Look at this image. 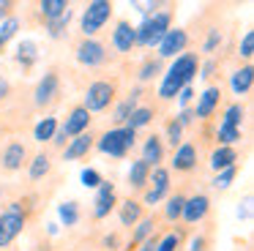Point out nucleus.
Instances as JSON below:
<instances>
[{
	"label": "nucleus",
	"instance_id": "1",
	"mask_svg": "<svg viewBox=\"0 0 254 251\" xmlns=\"http://www.w3.org/2000/svg\"><path fill=\"white\" fill-rule=\"evenodd\" d=\"M194 74H197V58H194V55H178L175 63L167 68L164 79H161L159 96L161 98H175L178 90L186 87L189 82L194 79Z\"/></svg>",
	"mask_w": 254,
	"mask_h": 251
},
{
	"label": "nucleus",
	"instance_id": "2",
	"mask_svg": "<svg viewBox=\"0 0 254 251\" xmlns=\"http://www.w3.org/2000/svg\"><path fill=\"white\" fill-rule=\"evenodd\" d=\"M167 30H170V14L159 11L153 16H145L142 25L134 27V41L145 44V47H159V41L167 36Z\"/></svg>",
	"mask_w": 254,
	"mask_h": 251
},
{
	"label": "nucleus",
	"instance_id": "3",
	"mask_svg": "<svg viewBox=\"0 0 254 251\" xmlns=\"http://www.w3.org/2000/svg\"><path fill=\"white\" fill-rule=\"evenodd\" d=\"M131 147H134V131L131 128H112L99 139V150L104 156H112V158H123Z\"/></svg>",
	"mask_w": 254,
	"mask_h": 251
},
{
	"label": "nucleus",
	"instance_id": "4",
	"mask_svg": "<svg viewBox=\"0 0 254 251\" xmlns=\"http://www.w3.org/2000/svg\"><path fill=\"white\" fill-rule=\"evenodd\" d=\"M22 227H25V210H22L19 202H11V205L6 207V213L0 216V249L11 243V240L22 232Z\"/></svg>",
	"mask_w": 254,
	"mask_h": 251
},
{
	"label": "nucleus",
	"instance_id": "5",
	"mask_svg": "<svg viewBox=\"0 0 254 251\" xmlns=\"http://www.w3.org/2000/svg\"><path fill=\"white\" fill-rule=\"evenodd\" d=\"M110 16H112V3H107V0H93V3H88V8H85V14H82L85 38H90L93 33H99Z\"/></svg>",
	"mask_w": 254,
	"mask_h": 251
},
{
	"label": "nucleus",
	"instance_id": "6",
	"mask_svg": "<svg viewBox=\"0 0 254 251\" xmlns=\"http://www.w3.org/2000/svg\"><path fill=\"white\" fill-rule=\"evenodd\" d=\"M112 96H115V85H112V82H93V85L88 87V93H85L82 107L88 109V112H101V109L110 107Z\"/></svg>",
	"mask_w": 254,
	"mask_h": 251
},
{
	"label": "nucleus",
	"instance_id": "7",
	"mask_svg": "<svg viewBox=\"0 0 254 251\" xmlns=\"http://www.w3.org/2000/svg\"><path fill=\"white\" fill-rule=\"evenodd\" d=\"M77 60L82 65H101L107 60V52H104V47H101L99 41H93V38H85L82 44L77 47Z\"/></svg>",
	"mask_w": 254,
	"mask_h": 251
},
{
	"label": "nucleus",
	"instance_id": "8",
	"mask_svg": "<svg viewBox=\"0 0 254 251\" xmlns=\"http://www.w3.org/2000/svg\"><path fill=\"white\" fill-rule=\"evenodd\" d=\"M186 41H189V36H186V30H167V36L159 41V58H175L178 52H183L186 49Z\"/></svg>",
	"mask_w": 254,
	"mask_h": 251
},
{
	"label": "nucleus",
	"instance_id": "9",
	"mask_svg": "<svg viewBox=\"0 0 254 251\" xmlns=\"http://www.w3.org/2000/svg\"><path fill=\"white\" fill-rule=\"evenodd\" d=\"M112 207H115V186H112V183H101L99 191H96L93 216H96V218H107Z\"/></svg>",
	"mask_w": 254,
	"mask_h": 251
},
{
	"label": "nucleus",
	"instance_id": "10",
	"mask_svg": "<svg viewBox=\"0 0 254 251\" xmlns=\"http://www.w3.org/2000/svg\"><path fill=\"white\" fill-rule=\"evenodd\" d=\"M88 126H90V112L85 107H77V109H71L68 120L61 126V128H63V134H66V136H79V134H85Z\"/></svg>",
	"mask_w": 254,
	"mask_h": 251
},
{
	"label": "nucleus",
	"instance_id": "11",
	"mask_svg": "<svg viewBox=\"0 0 254 251\" xmlns=\"http://www.w3.org/2000/svg\"><path fill=\"white\" fill-rule=\"evenodd\" d=\"M208 207H210L208 196L197 194V196H191V199H186V202H183V213H181V216L186 218L189 224H197V221H202V218H205Z\"/></svg>",
	"mask_w": 254,
	"mask_h": 251
},
{
	"label": "nucleus",
	"instance_id": "12",
	"mask_svg": "<svg viewBox=\"0 0 254 251\" xmlns=\"http://www.w3.org/2000/svg\"><path fill=\"white\" fill-rule=\"evenodd\" d=\"M58 90H61V79H58V74H44V79L39 82V87H36V104H50L52 98L58 96Z\"/></svg>",
	"mask_w": 254,
	"mask_h": 251
},
{
	"label": "nucleus",
	"instance_id": "13",
	"mask_svg": "<svg viewBox=\"0 0 254 251\" xmlns=\"http://www.w3.org/2000/svg\"><path fill=\"white\" fill-rule=\"evenodd\" d=\"M219 98H221L219 87H208V90L199 96L197 109H194V118H210V115H213V109L219 107Z\"/></svg>",
	"mask_w": 254,
	"mask_h": 251
},
{
	"label": "nucleus",
	"instance_id": "14",
	"mask_svg": "<svg viewBox=\"0 0 254 251\" xmlns=\"http://www.w3.org/2000/svg\"><path fill=\"white\" fill-rule=\"evenodd\" d=\"M167 188H170V172H167V169H156L153 172V188L145 194V202H148V205H156V202L167 194Z\"/></svg>",
	"mask_w": 254,
	"mask_h": 251
},
{
	"label": "nucleus",
	"instance_id": "15",
	"mask_svg": "<svg viewBox=\"0 0 254 251\" xmlns=\"http://www.w3.org/2000/svg\"><path fill=\"white\" fill-rule=\"evenodd\" d=\"M112 44H115L118 52H128V49L134 47V27L128 25V22H118L115 33H112Z\"/></svg>",
	"mask_w": 254,
	"mask_h": 251
},
{
	"label": "nucleus",
	"instance_id": "16",
	"mask_svg": "<svg viewBox=\"0 0 254 251\" xmlns=\"http://www.w3.org/2000/svg\"><path fill=\"white\" fill-rule=\"evenodd\" d=\"M90 147H93V136H90V134H79V136H74L71 145H68L66 150H63V158H66V161L82 158V156H88Z\"/></svg>",
	"mask_w": 254,
	"mask_h": 251
},
{
	"label": "nucleus",
	"instance_id": "17",
	"mask_svg": "<svg viewBox=\"0 0 254 251\" xmlns=\"http://www.w3.org/2000/svg\"><path fill=\"white\" fill-rule=\"evenodd\" d=\"M235 161H238V153H235V147H216L213 153H210V167L216 169V172H221V169H230V167H235Z\"/></svg>",
	"mask_w": 254,
	"mask_h": 251
},
{
	"label": "nucleus",
	"instance_id": "18",
	"mask_svg": "<svg viewBox=\"0 0 254 251\" xmlns=\"http://www.w3.org/2000/svg\"><path fill=\"white\" fill-rule=\"evenodd\" d=\"M252 82H254L252 65H243V68H238L235 74H232V79H230L232 93H235V96H246V93L252 90Z\"/></svg>",
	"mask_w": 254,
	"mask_h": 251
},
{
	"label": "nucleus",
	"instance_id": "19",
	"mask_svg": "<svg viewBox=\"0 0 254 251\" xmlns=\"http://www.w3.org/2000/svg\"><path fill=\"white\" fill-rule=\"evenodd\" d=\"M194 164H197V147L194 145H181L175 153V158H172V167L181 169V172H189V169H194Z\"/></svg>",
	"mask_w": 254,
	"mask_h": 251
},
{
	"label": "nucleus",
	"instance_id": "20",
	"mask_svg": "<svg viewBox=\"0 0 254 251\" xmlns=\"http://www.w3.org/2000/svg\"><path fill=\"white\" fill-rule=\"evenodd\" d=\"M25 156H28V150H25V145L22 142H11V145L6 147V153H3V167L6 169H19L22 167V161H25Z\"/></svg>",
	"mask_w": 254,
	"mask_h": 251
},
{
	"label": "nucleus",
	"instance_id": "21",
	"mask_svg": "<svg viewBox=\"0 0 254 251\" xmlns=\"http://www.w3.org/2000/svg\"><path fill=\"white\" fill-rule=\"evenodd\" d=\"M161 158H164L161 139H159V136H148V142H145V150H142V161L148 164V167H156Z\"/></svg>",
	"mask_w": 254,
	"mask_h": 251
},
{
	"label": "nucleus",
	"instance_id": "22",
	"mask_svg": "<svg viewBox=\"0 0 254 251\" xmlns=\"http://www.w3.org/2000/svg\"><path fill=\"white\" fill-rule=\"evenodd\" d=\"M150 178V167L139 158V161L131 164V169H128V183L134 186V188H145V183H148Z\"/></svg>",
	"mask_w": 254,
	"mask_h": 251
},
{
	"label": "nucleus",
	"instance_id": "23",
	"mask_svg": "<svg viewBox=\"0 0 254 251\" xmlns=\"http://www.w3.org/2000/svg\"><path fill=\"white\" fill-rule=\"evenodd\" d=\"M139 216H142V205H137V202H131V199L123 202V207H121V224H123V227L137 224Z\"/></svg>",
	"mask_w": 254,
	"mask_h": 251
},
{
	"label": "nucleus",
	"instance_id": "24",
	"mask_svg": "<svg viewBox=\"0 0 254 251\" xmlns=\"http://www.w3.org/2000/svg\"><path fill=\"white\" fill-rule=\"evenodd\" d=\"M17 60L22 65H33L36 60H39V47H36L33 41H22L17 47Z\"/></svg>",
	"mask_w": 254,
	"mask_h": 251
},
{
	"label": "nucleus",
	"instance_id": "25",
	"mask_svg": "<svg viewBox=\"0 0 254 251\" xmlns=\"http://www.w3.org/2000/svg\"><path fill=\"white\" fill-rule=\"evenodd\" d=\"M55 131H58V120L55 118H44L39 126H36L33 136H36V142H50L52 136H55Z\"/></svg>",
	"mask_w": 254,
	"mask_h": 251
},
{
	"label": "nucleus",
	"instance_id": "26",
	"mask_svg": "<svg viewBox=\"0 0 254 251\" xmlns=\"http://www.w3.org/2000/svg\"><path fill=\"white\" fill-rule=\"evenodd\" d=\"M150 118H153V112H150L148 107H137L131 115H128V120H126V128H131V131H137V128H142V126H148L150 123Z\"/></svg>",
	"mask_w": 254,
	"mask_h": 251
},
{
	"label": "nucleus",
	"instance_id": "27",
	"mask_svg": "<svg viewBox=\"0 0 254 251\" xmlns=\"http://www.w3.org/2000/svg\"><path fill=\"white\" fill-rule=\"evenodd\" d=\"M41 14L47 16V19H55V16H61V14H66L68 11V3L66 0H41Z\"/></svg>",
	"mask_w": 254,
	"mask_h": 251
},
{
	"label": "nucleus",
	"instance_id": "28",
	"mask_svg": "<svg viewBox=\"0 0 254 251\" xmlns=\"http://www.w3.org/2000/svg\"><path fill=\"white\" fill-rule=\"evenodd\" d=\"M68 22H71V8H68L66 14L55 16V19H50V25H47V33H50V38H61L63 33H66Z\"/></svg>",
	"mask_w": 254,
	"mask_h": 251
},
{
	"label": "nucleus",
	"instance_id": "29",
	"mask_svg": "<svg viewBox=\"0 0 254 251\" xmlns=\"http://www.w3.org/2000/svg\"><path fill=\"white\" fill-rule=\"evenodd\" d=\"M137 98H139V93H131V96H128L123 104H118V109H115V123H126L128 115L137 109Z\"/></svg>",
	"mask_w": 254,
	"mask_h": 251
},
{
	"label": "nucleus",
	"instance_id": "30",
	"mask_svg": "<svg viewBox=\"0 0 254 251\" xmlns=\"http://www.w3.org/2000/svg\"><path fill=\"white\" fill-rule=\"evenodd\" d=\"M58 213H61V221L66 224V227H74V224L79 221V210H77V202H63V205L58 207Z\"/></svg>",
	"mask_w": 254,
	"mask_h": 251
},
{
	"label": "nucleus",
	"instance_id": "31",
	"mask_svg": "<svg viewBox=\"0 0 254 251\" xmlns=\"http://www.w3.org/2000/svg\"><path fill=\"white\" fill-rule=\"evenodd\" d=\"M17 30H19V19H17V16H8V19L0 22V47H3L8 38L17 36Z\"/></svg>",
	"mask_w": 254,
	"mask_h": 251
},
{
	"label": "nucleus",
	"instance_id": "32",
	"mask_svg": "<svg viewBox=\"0 0 254 251\" xmlns=\"http://www.w3.org/2000/svg\"><path fill=\"white\" fill-rule=\"evenodd\" d=\"M241 120H243V107H241V104H232V107H227L221 126H230V128H241Z\"/></svg>",
	"mask_w": 254,
	"mask_h": 251
},
{
	"label": "nucleus",
	"instance_id": "33",
	"mask_svg": "<svg viewBox=\"0 0 254 251\" xmlns=\"http://www.w3.org/2000/svg\"><path fill=\"white\" fill-rule=\"evenodd\" d=\"M47 172H50V158L41 153V156H36L33 161H30V178L39 180V178H44Z\"/></svg>",
	"mask_w": 254,
	"mask_h": 251
},
{
	"label": "nucleus",
	"instance_id": "34",
	"mask_svg": "<svg viewBox=\"0 0 254 251\" xmlns=\"http://www.w3.org/2000/svg\"><path fill=\"white\" fill-rule=\"evenodd\" d=\"M156 229V224H153V218H142L139 221V227H137V232H134V238H131V243H145L148 240V235Z\"/></svg>",
	"mask_w": 254,
	"mask_h": 251
},
{
	"label": "nucleus",
	"instance_id": "35",
	"mask_svg": "<svg viewBox=\"0 0 254 251\" xmlns=\"http://www.w3.org/2000/svg\"><path fill=\"white\" fill-rule=\"evenodd\" d=\"M178 246H181V232H170L156 243V251H178Z\"/></svg>",
	"mask_w": 254,
	"mask_h": 251
},
{
	"label": "nucleus",
	"instance_id": "36",
	"mask_svg": "<svg viewBox=\"0 0 254 251\" xmlns=\"http://www.w3.org/2000/svg\"><path fill=\"white\" fill-rule=\"evenodd\" d=\"M235 175H238V167H230V169H221V172L216 175L213 186H216V188H230V183H232V180H235Z\"/></svg>",
	"mask_w": 254,
	"mask_h": 251
},
{
	"label": "nucleus",
	"instance_id": "37",
	"mask_svg": "<svg viewBox=\"0 0 254 251\" xmlns=\"http://www.w3.org/2000/svg\"><path fill=\"white\" fill-rule=\"evenodd\" d=\"M219 139L224 147H230L232 142L241 139V128H230V126H219Z\"/></svg>",
	"mask_w": 254,
	"mask_h": 251
},
{
	"label": "nucleus",
	"instance_id": "38",
	"mask_svg": "<svg viewBox=\"0 0 254 251\" xmlns=\"http://www.w3.org/2000/svg\"><path fill=\"white\" fill-rule=\"evenodd\" d=\"M183 196H172L170 202H167V218H170V221H175V218H181V213H183Z\"/></svg>",
	"mask_w": 254,
	"mask_h": 251
},
{
	"label": "nucleus",
	"instance_id": "39",
	"mask_svg": "<svg viewBox=\"0 0 254 251\" xmlns=\"http://www.w3.org/2000/svg\"><path fill=\"white\" fill-rule=\"evenodd\" d=\"M79 180H82L85 188H99V186L104 183V180H101V175L96 172V169H85V172L79 175Z\"/></svg>",
	"mask_w": 254,
	"mask_h": 251
},
{
	"label": "nucleus",
	"instance_id": "40",
	"mask_svg": "<svg viewBox=\"0 0 254 251\" xmlns=\"http://www.w3.org/2000/svg\"><path fill=\"white\" fill-rule=\"evenodd\" d=\"M167 136H170V145H181V136H183V126L178 123V120H170L167 123Z\"/></svg>",
	"mask_w": 254,
	"mask_h": 251
},
{
	"label": "nucleus",
	"instance_id": "41",
	"mask_svg": "<svg viewBox=\"0 0 254 251\" xmlns=\"http://www.w3.org/2000/svg\"><path fill=\"white\" fill-rule=\"evenodd\" d=\"M159 74V60H148V63L142 65V68H139V79H150V76H156Z\"/></svg>",
	"mask_w": 254,
	"mask_h": 251
},
{
	"label": "nucleus",
	"instance_id": "42",
	"mask_svg": "<svg viewBox=\"0 0 254 251\" xmlns=\"http://www.w3.org/2000/svg\"><path fill=\"white\" fill-rule=\"evenodd\" d=\"M241 55L243 58H252L254 55V33L249 30L246 36H243V41H241Z\"/></svg>",
	"mask_w": 254,
	"mask_h": 251
},
{
	"label": "nucleus",
	"instance_id": "43",
	"mask_svg": "<svg viewBox=\"0 0 254 251\" xmlns=\"http://www.w3.org/2000/svg\"><path fill=\"white\" fill-rule=\"evenodd\" d=\"M219 41H221L219 30H210V33H208V38H205V52H213V49L219 47Z\"/></svg>",
	"mask_w": 254,
	"mask_h": 251
},
{
	"label": "nucleus",
	"instance_id": "44",
	"mask_svg": "<svg viewBox=\"0 0 254 251\" xmlns=\"http://www.w3.org/2000/svg\"><path fill=\"white\" fill-rule=\"evenodd\" d=\"M194 98V90H191V85H186V87H181V90H178V101L183 104V107H186L189 101H191Z\"/></svg>",
	"mask_w": 254,
	"mask_h": 251
},
{
	"label": "nucleus",
	"instance_id": "45",
	"mask_svg": "<svg viewBox=\"0 0 254 251\" xmlns=\"http://www.w3.org/2000/svg\"><path fill=\"white\" fill-rule=\"evenodd\" d=\"M178 123H181V126L194 123V112H191V109H183V112H181V118H178Z\"/></svg>",
	"mask_w": 254,
	"mask_h": 251
},
{
	"label": "nucleus",
	"instance_id": "46",
	"mask_svg": "<svg viewBox=\"0 0 254 251\" xmlns=\"http://www.w3.org/2000/svg\"><path fill=\"white\" fill-rule=\"evenodd\" d=\"M213 71H216V63H213V60H208V63L202 65V74H199V76H213Z\"/></svg>",
	"mask_w": 254,
	"mask_h": 251
},
{
	"label": "nucleus",
	"instance_id": "47",
	"mask_svg": "<svg viewBox=\"0 0 254 251\" xmlns=\"http://www.w3.org/2000/svg\"><path fill=\"white\" fill-rule=\"evenodd\" d=\"M249 205H252V196H246V202H243V207L238 210V216H241V218H246V216H249Z\"/></svg>",
	"mask_w": 254,
	"mask_h": 251
},
{
	"label": "nucleus",
	"instance_id": "48",
	"mask_svg": "<svg viewBox=\"0 0 254 251\" xmlns=\"http://www.w3.org/2000/svg\"><path fill=\"white\" fill-rule=\"evenodd\" d=\"M202 246H205V240H202V238H194V240H191V251H205Z\"/></svg>",
	"mask_w": 254,
	"mask_h": 251
},
{
	"label": "nucleus",
	"instance_id": "49",
	"mask_svg": "<svg viewBox=\"0 0 254 251\" xmlns=\"http://www.w3.org/2000/svg\"><path fill=\"white\" fill-rule=\"evenodd\" d=\"M0 19H8V3L0 0Z\"/></svg>",
	"mask_w": 254,
	"mask_h": 251
},
{
	"label": "nucleus",
	"instance_id": "50",
	"mask_svg": "<svg viewBox=\"0 0 254 251\" xmlns=\"http://www.w3.org/2000/svg\"><path fill=\"white\" fill-rule=\"evenodd\" d=\"M6 96H8V82H6V79H0V101H3Z\"/></svg>",
	"mask_w": 254,
	"mask_h": 251
},
{
	"label": "nucleus",
	"instance_id": "51",
	"mask_svg": "<svg viewBox=\"0 0 254 251\" xmlns=\"http://www.w3.org/2000/svg\"><path fill=\"white\" fill-rule=\"evenodd\" d=\"M137 251H156V243H153V240H145V246H142V249H137Z\"/></svg>",
	"mask_w": 254,
	"mask_h": 251
}]
</instances>
